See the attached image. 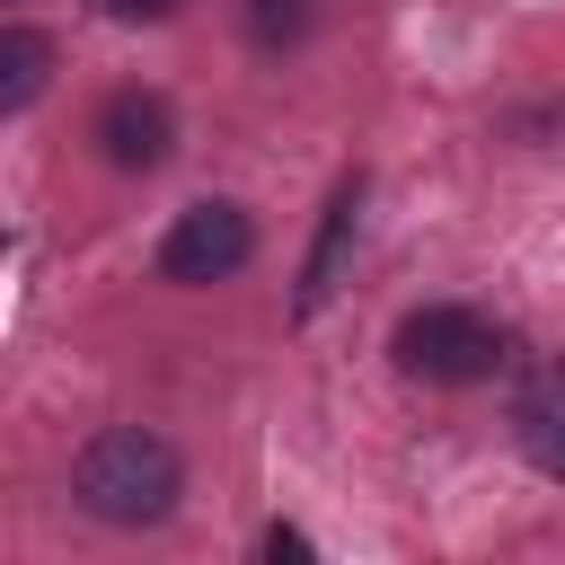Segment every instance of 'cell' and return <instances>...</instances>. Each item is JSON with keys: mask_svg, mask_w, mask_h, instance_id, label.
Returning <instances> with one entry per match:
<instances>
[{"mask_svg": "<svg viewBox=\"0 0 565 565\" xmlns=\"http://www.w3.org/2000/svg\"><path fill=\"white\" fill-rule=\"evenodd\" d=\"M238 26L256 53H300L318 35V0H238Z\"/></svg>", "mask_w": 565, "mask_h": 565, "instance_id": "ba28073f", "label": "cell"}, {"mask_svg": "<svg viewBox=\"0 0 565 565\" xmlns=\"http://www.w3.org/2000/svg\"><path fill=\"white\" fill-rule=\"evenodd\" d=\"M362 194H371V177H362V168H344V177H335V194H327V212H318V238H309V256H300L291 318H318V309L335 300L344 256H353V230H362Z\"/></svg>", "mask_w": 565, "mask_h": 565, "instance_id": "5b68a950", "label": "cell"}, {"mask_svg": "<svg viewBox=\"0 0 565 565\" xmlns=\"http://www.w3.org/2000/svg\"><path fill=\"white\" fill-rule=\"evenodd\" d=\"M512 441H521V459L539 477L565 486V353H547V362L521 371V388H512Z\"/></svg>", "mask_w": 565, "mask_h": 565, "instance_id": "8992f818", "label": "cell"}, {"mask_svg": "<svg viewBox=\"0 0 565 565\" xmlns=\"http://www.w3.org/2000/svg\"><path fill=\"white\" fill-rule=\"evenodd\" d=\"M247 256H256V221H247L238 203L203 194V203H185V212L168 221V238H159V282L203 291V282H230Z\"/></svg>", "mask_w": 565, "mask_h": 565, "instance_id": "3957f363", "label": "cell"}, {"mask_svg": "<svg viewBox=\"0 0 565 565\" xmlns=\"http://www.w3.org/2000/svg\"><path fill=\"white\" fill-rule=\"evenodd\" d=\"M53 79V35L35 18H9L0 26V115H26Z\"/></svg>", "mask_w": 565, "mask_h": 565, "instance_id": "52a82bcc", "label": "cell"}, {"mask_svg": "<svg viewBox=\"0 0 565 565\" xmlns=\"http://www.w3.org/2000/svg\"><path fill=\"white\" fill-rule=\"evenodd\" d=\"M88 141H97L106 168L150 177V168H168V150H177V106H168L159 88H106V106L88 115Z\"/></svg>", "mask_w": 565, "mask_h": 565, "instance_id": "277c9868", "label": "cell"}, {"mask_svg": "<svg viewBox=\"0 0 565 565\" xmlns=\"http://www.w3.org/2000/svg\"><path fill=\"white\" fill-rule=\"evenodd\" d=\"M185 0H97V18H115V26H168Z\"/></svg>", "mask_w": 565, "mask_h": 565, "instance_id": "9c48e42d", "label": "cell"}, {"mask_svg": "<svg viewBox=\"0 0 565 565\" xmlns=\"http://www.w3.org/2000/svg\"><path fill=\"white\" fill-rule=\"evenodd\" d=\"M265 556H274V565H309V530L274 521V530H265Z\"/></svg>", "mask_w": 565, "mask_h": 565, "instance_id": "30bf717a", "label": "cell"}, {"mask_svg": "<svg viewBox=\"0 0 565 565\" xmlns=\"http://www.w3.org/2000/svg\"><path fill=\"white\" fill-rule=\"evenodd\" d=\"M177 494H185V459L150 424H106L71 459V503L106 530H159L177 512Z\"/></svg>", "mask_w": 565, "mask_h": 565, "instance_id": "6da1fadb", "label": "cell"}, {"mask_svg": "<svg viewBox=\"0 0 565 565\" xmlns=\"http://www.w3.org/2000/svg\"><path fill=\"white\" fill-rule=\"evenodd\" d=\"M388 353H397V371L424 380V388H477V380H494V371L512 362V335H503L486 309H468V300H424V309L397 318Z\"/></svg>", "mask_w": 565, "mask_h": 565, "instance_id": "7a4b0ae2", "label": "cell"}]
</instances>
